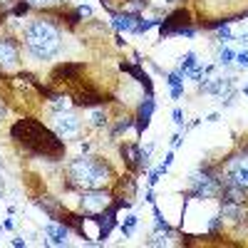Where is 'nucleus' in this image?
<instances>
[{
    "mask_svg": "<svg viewBox=\"0 0 248 248\" xmlns=\"http://www.w3.org/2000/svg\"><path fill=\"white\" fill-rule=\"evenodd\" d=\"M20 62V52L13 40H0V67L3 70H15Z\"/></svg>",
    "mask_w": 248,
    "mask_h": 248,
    "instance_id": "6",
    "label": "nucleus"
},
{
    "mask_svg": "<svg viewBox=\"0 0 248 248\" xmlns=\"http://www.w3.org/2000/svg\"><path fill=\"white\" fill-rule=\"evenodd\" d=\"M10 137L15 141H20L28 152L37 154V156H52V159H60L65 154V144L62 139L50 132L47 127H43L40 122L35 119H17L10 129Z\"/></svg>",
    "mask_w": 248,
    "mask_h": 248,
    "instance_id": "1",
    "label": "nucleus"
},
{
    "mask_svg": "<svg viewBox=\"0 0 248 248\" xmlns=\"http://www.w3.org/2000/svg\"><path fill=\"white\" fill-rule=\"evenodd\" d=\"M181 77H184V75L171 72V75H169V85H171V87H181Z\"/></svg>",
    "mask_w": 248,
    "mask_h": 248,
    "instance_id": "19",
    "label": "nucleus"
},
{
    "mask_svg": "<svg viewBox=\"0 0 248 248\" xmlns=\"http://www.w3.org/2000/svg\"><path fill=\"white\" fill-rule=\"evenodd\" d=\"M147 243H149V246H167V238H164L161 233H156V236H154L152 241H147Z\"/></svg>",
    "mask_w": 248,
    "mask_h": 248,
    "instance_id": "21",
    "label": "nucleus"
},
{
    "mask_svg": "<svg viewBox=\"0 0 248 248\" xmlns=\"http://www.w3.org/2000/svg\"><path fill=\"white\" fill-rule=\"evenodd\" d=\"M194 67H196V52L189 50V52L179 60V70H176V72H179V75H189Z\"/></svg>",
    "mask_w": 248,
    "mask_h": 248,
    "instance_id": "12",
    "label": "nucleus"
},
{
    "mask_svg": "<svg viewBox=\"0 0 248 248\" xmlns=\"http://www.w3.org/2000/svg\"><path fill=\"white\" fill-rule=\"evenodd\" d=\"M189 25V13L186 10H176L171 13L167 20H164V25H161V37H167V35H176L181 28Z\"/></svg>",
    "mask_w": 248,
    "mask_h": 248,
    "instance_id": "8",
    "label": "nucleus"
},
{
    "mask_svg": "<svg viewBox=\"0 0 248 248\" xmlns=\"http://www.w3.org/2000/svg\"><path fill=\"white\" fill-rule=\"evenodd\" d=\"M52 109H55V112H65V109H70V99H67V97H62V94H55V97H52Z\"/></svg>",
    "mask_w": 248,
    "mask_h": 248,
    "instance_id": "13",
    "label": "nucleus"
},
{
    "mask_svg": "<svg viewBox=\"0 0 248 248\" xmlns=\"http://www.w3.org/2000/svg\"><path fill=\"white\" fill-rule=\"evenodd\" d=\"M231 37H233V35H231L229 28H221V30H218V40H221V43H229Z\"/></svg>",
    "mask_w": 248,
    "mask_h": 248,
    "instance_id": "20",
    "label": "nucleus"
},
{
    "mask_svg": "<svg viewBox=\"0 0 248 248\" xmlns=\"http://www.w3.org/2000/svg\"><path fill=\"white\" fill-rule=\"evenodd\" d=\"M0 114H3V109H0Z\"/></svg>",
    "mask_w": 248,
    "mask_h": 248,
    "instance_id": "24",
    "label": "nucleus"
},
{
    "mask_svg": "<svg viewBox=\"0 0 248 248\" xmlns=\"http://www.w3.org/2000/svg\"><path fill=\"white\" fill-rule=\"evenodd\" d=\"M226 181H233V184H241L248 189V159L238 156L229 164V171H226Z\"/></svg>",
    "mask_w": 248,
    "mask_h": 248,
    "instance_id": "7",
    "label": "nucleus"
},
{
    "mask_svg": "<svg viewBox=\"0 0 248 248\" xmlns=\"http://www.w3.org/2000/svg\"><path fill=\"white\" fill-rule=\"evenodd\" d=\"M109 194L102 191V189H87L82 194V211L87 216H97V214H105L109 209Z\"/></svg>",
    "mask_w": 248,
    "mask_h": 248,
    "instance_id": "4",
    "label": "nucleus"
},
{
    "mask_svg": "<svg viewBox=\"0 0 248 248\" xmlns=\"http://www.w3.org/2000/svg\"><path fill=\"white\" fill-rule=\"evenodd\" d=\"M114 20V28L117 30H127V32H134L137 30V23H139V15H132V13H114L112 15Z\"/></svg>",
    "mask_w": 248,
    "mask_h": 248,
    "instance_id": "10",
    "label": "nucleus"
},
{
    "mask_svg": "<svg viewBox=\"0 0 248 248\" xmlns=\"http://www.w3.org/2000/svg\"><path fill=\"white\" fill-rule=\"evenodd\" d=\"M132 127V119H122L117 127H114V132H112V137H117V134H122V132H127Z\"/></svg>",
    "mask_w": 248,
    "mask_h": 248,
    "instance_id": "15",
    "label": "nucleus"
},
{
    "mask_svg": "<svg viewBox=\"0 0 248 248\" xmlns=\"http://www.w3.org/2000/svg\"><path fill=\"white\" fill-rule=\"evenodd\" d=\"M112 171L105 161H99L94 156H82V159H75L70 167H67V179H70V186L75 189H99L109 181Z\"/></svg>",
    "mask_w": 248,
    "mask_h": 248,
    "instance_id": "2",
    "label": "nucleus"
},
{
    "mask_svg": "<svg viewBox=\"0 0 248 248\" xmlns=\"http://www.w3.org/2000/svg\"><path fill=\"white\" fill-rule=\"evenodd\" d=\"M25 40H28V50L37 60H50L60 50V30L47 20L32 23L25 32Z\"/></svg>",
    "mask_w": 248,
    "mask_h": 248,
    "instance_id": "3",
    "label": "nucleus"
},
{
    "mask_svg": "<svg viewBox=\"0 0 248 248\" xmlns=\"http://www.w3.org/2000/svg\"><path fill=\"white\" fill-rule=\"evenodd\" d=\"M134 226H137V216H129V218H127V223L122 226V231H124V236H129V233H132V229H134Z\"/></svg>",
    "mask_w": 248,
    "mask_h": 248,
    "instance_id": "18",
    "label": "nucleus"
},
{
    "mask_svg": "<svg viewBox=\"0 0 248 248\" xmlns=\"http://www.w3.org/2000/svg\"><path fill=\"white\" fill-rule=\"evenodd\" d=\"M181 94H184V87H171V97L174 99H179Z\"/></svg>",
    "mask_w": 248,
    "mask_h": 248,
    "instance_id": "23",
    "label": "nucleus"
},
{
    "mask_svg": "<svg viewBox=\"0 0 248 248\" xmlns=\"http://www.w3.org/2000/svg\"><path fill=\"white\" fill-rule=\"evenodd\" d=\"M92 124H94V127H102V124H107V114L102 112V109H94V112H92Z\"/></svg>",
    "mask_w": 248,
    "mask_h": 248,
    "instance_id": "14",
    "label": "nucleus"
},
{
    "mask_svg": "<svg viewBox=\"0 0 248 248\" xmlns=\"http://www.w3.org/2000/svg\"><path fill=\"white\" fill-rule=\"evenodd\" d=\"M45 236L50 238L52 246H65L67 243V226L65 223H47L45 226Z\"/></svg>",
    "mask_w": 248,
    "mask_h": 248,
    "instance_id": "9",
    "label": "nucleus"
},
{
    "mask_svg": "<svg viewBox=\"0 0 248 248\" xmlns=\"http://www.w3.org/2000/svg\"><path fill=\"white\" fill-rule=\"evenodd\" d=\"M233 57H236V55H233L231 50H221V55H218V65H229Z\"/></svg>",
    "mask_w": 248,
    "mask_h": 248,
    "instance_id": "16",
    "label": "nucleus"
},
{
    "mask_svg": "<svg viewBox=\"0 0 248 248\" xmlns=\"http://www.w3.org/2000/svg\"><path fill=\"white\" fill-rule=\"evenodd\" d=\"M171 117H174V124H176V127H181V124H184V114H181V109H174Z\"/></svg>",
    "mask_w": 248,
    "mask_h": 248,
    "instance_id": "22",
    "label": "nucleus"
},
{
    "mask_svg": "<svg viewBox=\"0 0 248 248\" xmlns=\"http://www.w3.org/2000/svg\"><path fill=\"white\" fill-rule=\"evenodd\" d=\"M52 127L57 132L60 139H70L79 132V119L75 112L65 109V112H55V119H52Z\"/></svg>",
    "mask_w": 248,
    "mask_h": 248,
    "instance_id": "5",
    "label": "nucleus"
},
{
    "mask_svg": "<svg viewBox=\"0 0 248 248\" xmlns=\"http://www.w3.org/2000/svg\"><path fill=\"white\" fill-rule=\"evenodd\" d=\"M60 0H28V5H37V8H50V5H57Z\"/></svg>",
    "mask_w": 248,
    "mask_h": 248,
    "instance_id": "17",
    "label": "nucleus"
},
{
    "mask_svg": "<svg viewBox=\"0 0 248 248\" xmlns=\"http://www.w3.org/2000/svg\"><path fill=\"white\" fill-rule=\"evenodd\" d=\"M152 112H154V99H152V94L144 99V105H141V109H139V132H144L149 127V119H152Z\"/></svg>",
    "mask_w": 248,
    "mask_h": 248,
    "instance_id": "11",
    "label": "nucleus"
}]
</instances>
